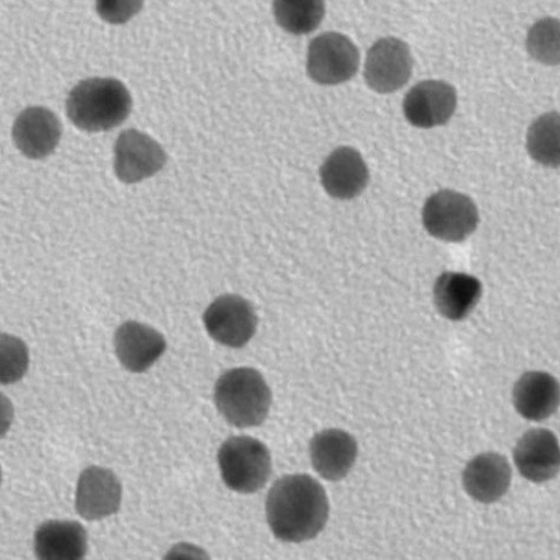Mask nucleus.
<instances>
[{
	"instance_id": "obj_24",
	"label": "nucleus",
	"mask_w": 560,
	"mask_h": 560,
	"mask_svg": "<svg viewBox=\"0 0 560 560\" xmlns=\"http://www.w3.org/2000/svg\"><path fill=\"white\" fill-rule=\"evenodd\" d=\"M28 366V352L25 343L18 338L2 336V384L22 380Z\"/></svg>"
},
{
	"instance_id": "obj_21",
	"label": "nucleus",
	"mask_w": 560,
	"mask_h": 560,
	"mask_svg": "<svg viewBox=\"0 0 560 560\" xmlns=\"http://www.w3.org/2000/svg\"><path fill=\"white\" fill-rule=\"evenodd\" d=\"M272 11L285 33L308 35L320 26L326 13L325 0H275Z\"/></svg>"
},
{
	"instance_id": "obj_14",
	"label": "nucleus",
	"mask_w": 560,
	"mask_h": 560,
	"mask_svg": "<svg viewBox=\"0 0 560 560\" xmlns=\"http://www.w3.org/2000/svg\"><path fill=\"white\" fill-rule=\"evenodd\" d=\"M521 475L534 482H547L560 471V445L548 430L526 432L513 452Z\"/></svg>"
},
{
	"instance_id": "obj_12",
	"label": "nucleus",
	"mask_w": 560,
	"mask_h": 560,
	"mask_svg": "<svg viewBox=\"0 0 560 560\" xmlns=\"http://www.w3.org/2000/svg\"><path fill=\"white\" fill-rule=\"evenodd\" d=\"M12 136L14 144L24 156L40 160L54 153L62 138V125L51 110L32 107L20 114L13 125Z\"/></svg>"
},
{
	"instance_id": "obj_18",
	"label": "nucleus",
	"mask_w": 560,
	"mask_h": 560,
	"mask_svg": "<svg viewBox=\"0 0 560 560\" xmlns=\"http://www.w3.org/2000/svg\"><path fill=\"white\" fill-rule=\"evenodd\" d=\"M513 405L527 420L548 419L560 406V384L548 373H525L513 387Z\"/></svg>"
},
{
	"instance_id": "obj_6",
	"label": "nucleus",
	"mask_w": 560,
	"mask_h": 560,
	"mask_svg": "<svg viewBox=\"0 0 560 560\" xmlns=\"http://www.w3.org/2000/svg\"><path fill=\"white\" fill-rule=\"evenodd\" d=\"M359 63L358 48L345 35L325 33L310 44L307 72L317 84L338 85L352 80Z\"/></svg>"
},
{
	"instance_id": "obj_11",
	"label": "nucleus",
	"mask_w": 560,
	"mask_h": 560,
	"mask_svg": "<svg viewBox=\"0 0 560 560\" xmlns=\"http://www.w3.org/2000/svg\"><path fill=\"white\" fill-rule=\"evenodd\" d=\"M122 502V486L116 475L98 466L85 468L75 491V511L89 522L117 513Z\"/></svg>"
},
{
	"instance_id": "obj_4",
	"label": "nucleus",
	"mask_w": 560,
	"mask_h": 560,
	"mask_svg": "<svg viewBox=\"0 0 560 560\" xmlns=\"http://www.w3.org/2000/svg\"><path fill=\"white\" fill-rule=\"evenodd\" d=\"M219 465L226 487L238 493H255L271 475L268 447L252 436H232L219 451Z\"/></svg>"
},
{
	"instance_id": "obj_19",
	"label": "nucleus",
	"mask_w": 560,
	"mask_h": 560,
	"mask_svg": "<svg viewBox=\"0 0 560 560\" xmlns=\"http://www.w3.org/2000/svg\"><path fill=\"white\" fill-rule=\"evenodd\" d=\"M481 295V282L465 272H444L436 279L433 289L438 312L451 322L466 319L479 304Z\"/></svg>"
},
{
	"instance_id": "obj_25",
	"label": "nucleus",
	"mask_w": 560,
	"mask_h": 560,
	"mask_svg": "<svg viewBox=\"0 0 560 560\" xmlns=\"http://www.w3.org/2000/svg\"><path fill=\"white\" fill-rule=\"evenodd\" d=\"M143 4L144 0H96V10L104 22L119 25L133 19Z\"/></svg>"
},
{
	"instance_id": "obj_15",
	"label": "nucleus",
	"mask_w": 560,
	"mask_h": 560,
	"mask_svg": "<svg viewBox=\"0 0 560 560\" xmlns=\"http://www.w3.org/2000/svg\"><path fill=\"white\" fill-rule=\"evenodd\" d=\"M115 351L122 366L133 373L148 371L164 354L166 342L153 327L127 322L115 332Z\"/></svg>"
},
{
	"instance_id": "obj_7",
	"label": "nucleus",
	"mask_w": 560,
	"mask_h": 560,
	"mask_svg": "<svg viewBox=\"0 0 560 560\" xmlns=\"http://www.w3.org/2000/svg\"><path fill=\"white\" fill-rule=\"evenodd\" d=\"M413 58L410 47L395 37L382 38L370 49L365 63L368 85L380 94H392L410 81Z\"/></svg>"
},
{
	"instance_id": "obj_16",
	"label": "nucleus",
	"mask_w": 560,
	"mask_h": 560,
	"mask_svg": "<svg viewBox=\"0 0 560 560\" xmlns=\"http://www.w3.org/2000/svg\"><path fill=\"white\" fill-rule=\"evenodd\" d=\"M512 470L509 460L499 453H482L467 464L463 474L464 489L475 501L498 502L510 489Z\"/></svg>"
},
{
	"instance_id": "obj_10",
	"label": "nucleus",
	"mask_w": 560,
	"mask_h": 560,
	"mask_svg": "<svg viewBox=\"0 0 560 560\" xmlns=\"http://www.w3.org/2000/svg\"><path fill=\"white\" fill-rule=\"evenodd\" d=\"M457 91L444 81H423L415 85L404 100L408 122L421 129L444 126L456 113Z\"/></svg>"
},
{
	"instance_id": "obj_13",
	"label": "nucleus",
	"mask_w": 560,
	"mask_h": 560,
	"mask_svg": "<svg viewBox=\"0 0 560 560\" xmlns=\"http://www.w3.org/2000/svg\"><path fill=\"white\" fill-rule=\"evenodd\" d=\"M320 177L325 190L331 198L352 200L366 189L370 171L358 150L340 147L324 162Z\"/></svg>"
},
{
	"instance_id": "obj_3",
	"label": "nucleus",
	"mask_w": 560,
	"mask_h": 560,
	"mask_svg": "<svg viewBox=\"0 0 560 560\" xmlns=\"http://www.w3.org/2000/svg\"><path fill=\"white\" fill-rule=\"evenodd\" d=\"M221 416L237 429L262 425L271 405V392L260 372L249 368L226 371L215 385Z\"/></svg>"
},
{
	"instance_id": "obj_20",
	"label": "nucleus",
	"mask_w": 560,
	"mask_h": 560,
	"mask_svg": "<svg viewBox=\"0 0 560 560\" xmlns=\"http://www.w3.org/2000/svg\"><path fill=\"white\" fill-rule=\"evenodd\" d=\"M88 552V535L78 522L49 521L35 534V553L42 560H80Z\"/></svg>"
},
{
	"instance_id": "obj_1",
	"label": "nucleus",
	"mask_w": 560,
	"mask_h": 560,
	"mask_svg": "<svg viewBox=\"0 0 560 560\" xmlns=\"http://www.w3.org/2000/svg\"><path fill=\"white\" fill-rule=\"evenodd\" d=\"M266 513L271 533L278 539L307 541L319 535L327 524L328 497L322 483L311 476H285L271 487Z\"/></svg>"
},
{
	"instance_id": "obj_5",
	"label": "nucleus",
	"mask_w": 560,
	"mask_h": 560,
	"mask_svg": "<svg viewBox=\"0 0 560 560\" xmlns=\"http://www.w3.org/2000/svg\"><path fill=\"white\" fill-rule=\"evenodd\" d=\"M422 222L433 237L445 242H462L478 229V208L465 194L441 190L431 195L423 206Z\"/></svg>"
},
{
	"instance_id": "obj_22",
	"label": "nucleus",
	"mask_w": 560,
	"mask_h": 560,
	"mask_svg": "<svg viewBox=\"0 0 560 560\" xmlns=\"http://www.w3.org/2000/svg\"><path fill=\"white\" fill-rule=\"evenodd\" d=\"M529 156L548 168H560V114H544L529 126L526 136Z\"/></svg>"
},
{
	"instance_id": "obj_2",
	"label": "nucleus",
	"mask_w": 560,
	"mask_h": 560,
	"mask_svg": "<svg viewBox=\"0 0 560 560\" xmlns=\"http://www.w3.org/2000/svg\"><path fill=\"white\" fill-rule=\"evenodd\" d=\"M132 109L130 93L115 79H89L75 85L67 101V114L81 130L100 132L125 122Z\"/></svg>"
},
{
	"instance_id": "obj_9",
	"label": "nucleus",
	"mask_w": 560,
	"mask_h": 560,
	"mask_svg": "<svg viewBox=\"0 0 560 560\" xmlns=\"http://www.w3.org/2000/svg\"><path fill=\"white\" fill-rule=\"evenodd\" d=\"M164 149L150 136L129 129L119 133L115 144L116 176L127 185L138 184L164 168Z\"/></svg>"
},
{
	"instance_id": "obj_23",
	"label": "nucleus",
	"mask_w": 560,
	"mask_h": 560,
	"mask_svg": "<svg viewBox=\"0 0 560 560\" xmlns=\"http://www.w3.org/2000/svg\"><path fill=\"white\" fill-rule=\"evenodd\" d=\"M526 49L538 63L549 67L560 65V21L552 18L539 20L528 30Z\"/></svg>"
},
{
	"instance_id": "obj_17",
	"label": "nucleus",
	"mask_w": 560,
	"mask_h": 560,
	"mask_svg": "<svg viewBox=\"0 0 560 560\" xmlns=\"http://www.w3.org/2000/svg\"><path fill=\"white\" fill-rule=\"evenodd\" d=\"M311 460L317 475L329 481H339L351 472L357 457L355 439L341 430H326L313 436Z\"/></svg>"
},
{
	"instance_id": "obj_8",
	"label": "nucleus",
	"mask_w": 560,
	"mask_h": 560,
	"mask_svg": "<svg viewBox=\"0 0 560 560\" xmlns=\"http://www.w3.org/2000/svg\"><path fill=\"white\" fill-rule=\"evenodd\" d=\"M203 323L208 335L217 342L241 348L255 336L257 316L249 301L238 295L226 294L218 298L207 308Z\"/></svg>"
}]
</instances>
